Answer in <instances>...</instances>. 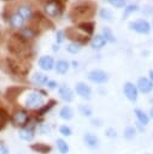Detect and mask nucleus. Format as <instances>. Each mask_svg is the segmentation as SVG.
<instances>
[{
  "label": "nucleus",
  "instance_id": "obj_1",
  "mask_svg": "<svg viewBox=\"0 0 153 154\" xmlns=\"http://www.w3.org/2000/svg\"><path fill=\"white\" fill-rule=\"evenodd\" d=\"M95 12V5L86 1V2H80L75 5L70 12V16L73 20H80V19H88L92 18Z\"/></svg>",
  "mask_w": 153,
  "mask_h": 154
},
{
  "label": "nucleus",
  "instance_id": "obj_2",
  "mask_svg": "<svg viewBox=\"0 0 153 154\" xmlns=\"http://www.w3.org/2000/svg\"><path fill=\"white\" fill-rule=\"evenodd\" d=\"M45 94H46L45 91H40V90L29 91L23 101L24 106L28 109H40L45 105V99H43Z\"/></svg>",
  "mask_w": 153,
  "mask_h": 154
},
{
  "label": "nucleus",
  "instance_id": "obj_3",
  "mask_svg": "<svg viewBox=\"0 0 153 154\" xmlns=\"http://www.w3.org/2000/svg\"><path fill=\"white\" fill-rule=\"evenodd\" d=\"M45 13L51 18H58L63 13V4L60 0H48L43 4Z\"/></svg>",
  "mask_w": 153,
  "mask_h": 154
},
{
  "label": "nucleus",
  "instance_id": "obj_4",
  "mask_svg": "<svg viewBox=\"0 0 153 154\" xmlns=\"http://www.w3.org/2000/svg\"><path fill=\"white\" fill-rule=\"evenodd\" d=\"M129 29L137 32V34H148L151 31V24L146 19H136L131 20L128 24Z\"/></svg>",
  "mask_w": 153,
  "mask_h": 154
},
{
  "label": "nucleus",
  "instance_id": "obj_5",
  "mask_svg": "<svg viewBox=\"0 0 153 154\" xmlns=\"http://www.w3.org/2000/svg\"><path fill=\"white\" fill-rule=\"evenodd\" d=\"M29 113L25 111V109H18L13 114H12V118H11V122L14 126H20V128H24L27 126V124L29 123Z\"/></svg>",
  "mask_w": 153,
  "mask_h": 154
},
{
  "label": "nucleus",
  "instance_id": "obj_6",
  "mask_svg": "<svg viewBox=\"0 0 153 154\" xmlns=\"http://www.w3.org/2000/svg\"><path fill=\"white\" fill-rule=\"evenodd\" d=\"M88 79L93 83H96V84H104L108 81V75L107 72H105L104 70H99V69H95V70H92L88 72Z\"/></svg>",
  "mask_w": 153,
  "mask_h": 154
},
{
  "label": "nucleus",
  "instance_id": "obj_7",
  "mask_svg": "<svg viewBox=\"0 0 153 154\" xmlns=\"http://www.w3.org/2000/svg\"><path fill=\"white\" fill-rule=\"evenodd\" d=\"M123 93L125 95V97L131 101V102H135L139 97V89L136 87V84L131 83V82H125L124 85H123Z\"/></svg>",
  "mask_w": 153,
  "mask_h": 154
},
{
  "label": "nucleus",
  "instance_id": "obj_8",
  "mask_svg": "<svg viewBox=\"0 0 153 154\" xmlns=\"http://www.w3.org/2000/svg\"><path fill=\"white\" fill-rule=\"evenodd\" d=\"M75 91H76L77 95H80L84 100H90L92 99V88L84 82H78L75 87Z\"/></svg>",
  "mask_w": 153,
  "mask_h": 154
},
{
  "label": "nucleus",
  "instance_id": "obj_9",
  "mask_svg": "<svg viewBox=\"0 0 153 154\" xmlns=\"http://www.w3.org/2000/svg\"><path fill=\"white\" fill-rule=\"evenodd\" d=\"M136 87L139 89V93L142 94H149L153 90V83L149 81L148 77H140L136 82Z\"/></svg>",
  "mask_w": 153,
  "mask_h": 154
},
{
  "label": "nucleus",
  "instance_id": "obj_10",
  "mask_svg": "<svg viewBox=\"0 0 153 154\" xmlns=\"http://www.w3.org/2000/svg\"><path fill=\"white\" fill-rule=\"evenodd\" d=\"M65 36H66L67 38L73 40L72 42H77V43H80V45H82V43H84V42H87V41H88L87 36L82 35L81 32H78V31H77L76 29H73V28L67 29V30H66V32H65Z\"/></svg>",
  "mask_w": 153,
  "mask_h": 154
},
{
  "label": "nucleus",
  "instance_id": "obj_11",
  "mask_svg": "<svg viewBox=\"0 0 153 154\" xmlns=\"http://www.w3.org/2000/svg\"><path fill=\"white\" fill-rule=\"evenodd\" d=\"M83 142L84 144L90 148V149H96L100 144V141H99V137L95 135V134H92V132H87L84 134L83 136Z\"/></svg>",
  "mask_w": 153,
  "mask_h": 154
},
{
  "label": "nucleus",
  "instance_id": "obj_12",
  "mask_svg": "<svg viewBox=\"0 0 153 154\" xmlns=\"http://www.w3.org/2000/svg\"><path fill=\"white\" fill-rule=\"evenodd\" d=\"M37 63H39L40 69L43 70V71H51V70H53L54 66H55L53 58L49 57V55H43V57H41Z\"/></svg>",
  "mask_w": 153,
  "mask_h": 154
},
{
  "label": "nucleus",
  "instance_id": "obj_13",
  "mask_svg": "<svg viewBox=\"0 0 153 154\" xmlns=\"http://www.w3.org/2000/svg\"><path fill=\"white\" fill-rule=\"evenodd\" d=\"M59 96H60V99L63 101L71 102L73 100V91H72V89L70 87L63 84V85L59 87Z\"/></svg>",
  "mask_w": 153,
  "mask_h": 154
},
{
  "label": "nucleus",
  "instance_id": "obj_14",
  "mask_svg": "<svg viewBox=\"0 0 153 154\" xmlns=\"http://www.w3.org/2000/svg\"><path fill=\"white\" fill-rule=\"evenodd\" d=\"M18 135H19V137H20L23 141L30 142V141H33L34 137H35V131H34L30 126H24V128H22V129L19 130Z\"/></svg>",
  "mask_w": 153,
  "mask_h": 154
},
{
  "label": "nucleus",
  "instance_id": "obj_15",
  "mask_svg": "<svg viewBox=\"0 0 153 154\" xmlns=\"http://www.w3.org/2000/svg\"><path fill=\"white\" fill-rule=\"evenodd\" d=\"M134 113H135V117H136L137 122H139L140 124H142L143 126H146V125L149 123V120H151L149 114L146 113L143 109H141V108H135V109H134Z\"/></svg>",
  "mask_w": 153,
  "mask_h": 154
},
{
  "label": "nucleus",
  "instance_id": "obj_16",
  "mask_svg": "<svg viewBox=\"0 0 153 154\" xmlns=\"http://www.w3.org/2000/svg\"><path fill=\"white\" fill-rule=\"evenodd\" d=\"M8 22H10V25H11L12 28H14V29H19V28L23 26V24H24L25 20H24V18H23L20 14H18L17 12H14L13 14L10 16Z\"/></svg>",
  "mask_w": 153,
  "mask_h": 154
},
{
  "label": "nucleus",
  "instance_id": "obj_17",
  "mask_svg": "<svg viewBox=\"0 0 153 154\" xmlns=\"http://www.w3.org/2000/svg\"><path fill=\"white\" fill-rule=\"evenodd\" d=\"M80 31L84 32L86 35H92L94 32V29H95V23L94 22H89V20H86V22H81L78 24V28H77Z\"/></svg>",
  "mask_w": 153,
  "mask_h": 154
},
{
  "label": "nucleus",
  "instance_id": "obj_18",
  "mask_svg": "<svg viewBox=\"0 0 153 154\" xmlns=\"http://www.w3.org/2000/svg\"><path fill=\"white\" fill-rule=\"evenodd\" d=\"M48 76L43 72H35L33 76H31V82L35 84V85H45L47 84L48 82Z\"/></svg>",
  "mask_w": 153,
  "mask_h": 154
},
{
  "label": "nucleus",
  "instance_id": "obj_19",
  "mask_svg": "<svg viewBox=\"0 0 153 154\" xmlns=\"http://www.w3.org/2000/svg\"><path fill=\"white\" fill-rule=\"evenodd\" d=\"M19 37L20 38H23L24 41H29V40H31V38H34L35 37V35H36V31L31 28V26H24V28H22L20 30H19Z\"/></svg>",
  "mask_w": 153,
  "mask_h": 154
},
{
  "label": "nucleus",
  "instance_id": "obj_20",
  "mask_svg": "<svg viewBox=\"0 0 153 154\" xmlns=\"http://www.w3.org/2000/svg\"><path fill=\"white\" fill-rule=\"evenodd\" d=\"M106 40L102 35H94L90 40V46L93 49H101L106 45Z\"/></svg>",
  "mask_w": 153,
  "mask_h": 154
},
{
  "label": "nucleus",
  "instance_id": "obj_21",
  "mask_svg": "<svg viewBox=\"0 0 153 154\" xmlns=\"http://www.w3.org/2000/svg\"><path fill=\"white\" fill-rule=\"evenodd\" d=\"M73 109L69 106V105H65V106H63L61 108H60V111H59V117L61 118V119H64V120H70V119H72L73 118Z\"/></svg>",
  "mask_w": 153,
  "mask_h": 154
},
{
  "label": "nucleus",
  "instance_id": "obj_22",
  "mask_svg": "<svg viewBox=\"0 0 153 154\" xmlns=\"http://www.w3.org/2000/svg\"><path fill=\"white\" fill-rule=\"evenodd\" d=\"M17 13L20 14V16L24 18V20H28V19H30L31 16H33V10H31V7L28 6V5H20V6L17 8Z\"/></svg>",
  "mask_w": 153,
  "mask_h": 154
},
{
  "label": "nucleus",
  "instance_id": "obj_23",
  "mask_svg": "<svg viewBox=\"0 0 153 154\" xmlns=\"http://www.w3.org/2000/svg\"><path fill=\"white\" fill-rule=\"evenodd\" d=\"M69 67H70V64L66 60H58L57 64H55V66H54L57 73H60V75L66 73L69 71Z\"/></svg>",
  "mask_w": 153,
  "mask_h": 154
},
{
  "label": "nucleus",
  "instance_id": "obj_24",
  "mask_svg": "<svg viewBox=\"0 0 153 154\" xmlns=\"http://www.w3.org/2000/svg\"><path fill=\"white\" fill-rule=\"evenodd\" d=\"M30 147L33 150H35L36 153H40V154H48L51 152V147L45 143H34Z\"/></svg>",
  "mask_w": 153,
  "mask_h": 154
},
{
  "label": "nucleus",
  "instance_id": "obj_25",
  "mask_svg": "<svg viewBox=\"0 0 153 154\" xmlns=\"http://www.w3.org/2000/svg\"><path fill=\"white\" fill-rule=\"evenodd\" d=\"M55 146H57V149H58V152L60 154H67L69 150H70V147H69L67 142L65 140H63V138H58L55 141Z\"/></svg>",
  "mask_w": 153,
  "mask_h": 154
},
{
  "label": "nucleus",
  "instance_id": "obj_26",
  "mask_svg": "<svg viewBox=\"0 0 153 154\" xmlns=\"http://www.w3.org/2000/svg\"><path fill=\"white\" fill-rule=\"evenodd\" d=\"M136 134H137V130L135 126H126L124 129V132H123V137L125 140H134L136 137Z\"/></svg>",
  "mask_w": 153,
  "mask_h": 154
},
{
  "label": "nucleus",
  "instance_id": "obj_27",
  "mask_svg": "<svg viewBox=\"0 0 153 154\" xmlns=\"http://www.w3.org/2000/svg\"><path fill=\"white\" fill-rule=\"evenodd\" d=\"M99 16H100L101 19L107 20V22H112V19H113V13H112V11H111L110 8H107V7H102V8L99 11Z\"/></svg>",
  "mask_w": 153,
  "mask_h": 154
},
{
  "label": "nucleus",
  "instance_id": "obj_28",
  "mask_svg": "<svg viewBox=\"0 0 153 154\" xmlns=\"http://www.w3.org/2000/svg\"><path fill=\"white\" fill-rule=\"evenodd\" d=\"M101 35L105 37V40L107 42H116V36H114L113 31L108 26H104L102 28V34Z\"/></svg>",
  "mask_w": 153,
  "mask_h": 154
},
{
  "label": "nucleus",
  "instance_id": "obj_29",
  "mask_svg": "<svg viewBox=\"0 0 153 154\" xmlns=\"http://www.w3.org/2000/svg\"><path fill=\"white\" fill-rule=\"evenodd\" d=\"M81 49H82V45H80V43H77V42H70V43L66 46V51H67L69 53H71V54H76V53H78Z\"/></svg>",
  "mask_w": 153,
  "mask_h": 154
},
{
  "label": "nucleus",
  "instance_id": "obj_30",
  "mask_svg": "<svg viewBox=\"0 0 153 154\" xmlns=\"http://www.w3.org/2000/svg\"><path fill=\"white\" fill-rule=\"evenodd\" d=\"M78 112H80L83 117H92V114H93L92 108H90L89 106H87V105H80V106H78Z\"/></svg>",
  "mask_w": 153,
  "mask_h": 154
},
{
  "label": "nucleus",
  "instance_id": "obj_31",
  "mask_svg": "<svg viewBox=\"0 0 153 154\" xmlns=\"http://www.w3.org/2000/svg\"><path fill=\"white\" fill-rule=\"evenodd\" d=\"M137 11H139V6H137V5H134V4L128 5V6L124 8L123 17H128L129 14H131V13H134V12H137Z\"/></svg>",
  "mask_w": 153,
  "mask_h": 154
},
{
  "label": "nucleus",
  "instance_id": "obj_32",
  "mask_svg": "<svg viewBox=\"0 0 153 154\" xmlns=\"http://www.w3.org/2000/svg\"><path fill=\"white\" fill-rule=\"evenodd\" d=\"M54 105H55V101H54V100H51L48 103L43 105V106H42V107L39 109V116H43V114H45L46 112H48V111H49V109H51V108H52Z\"/></svg>",
  "mask_w": 153,
  "mask_h": 154
},
{
  "label": "nucleus",
  "instance_id": "obj_33",
  "mask_svg": "<svg viewBox=\"0 0 153 154\" xmlns=\"http://www.w3.org/2000/svg\"><path fill=\"white\" fill-rule=\"evenodd\" d=\"M59 134L60 135H63V136H65V137H69V136H71L72 135V130H71V128L69 126V125H60L59 126Z\"/></svg>",
  "mask_w": 153,
  "mask_h": 154
},
{
  "label": "nucleus",
  "instance_id": "obj_34",
  "mask_svg": "<svg viewBox=\"0 0 153 154\" xmlns=\"http://www.w3.org/2000/svg\"><path fill=\"white\" fill-rule=\"evenodd\" d=\"M110 5H112L113 7L116 8H120V7H124L125 4H126V0H108Z\"/></svg>",
  "mask_w": 153,
  "mask_h": 154
},
{
  "label": "nucleus",
  "instance_id": "obj_35",
  "mask_svg": "<svg viewBox=\"0 0 153 154\" xmlns=\"http://www.w3.org/2000/svg\"><path fill=\"white\" fill-rule=\"evenodd\" d=\"M65 34H64V31L63 30H58L57 31V34H55V40H57V42L58 43H61L64 40H65Z\"/></svg>",
  "mask_w": 153,
  "mask_h": 154
},
{
  "label": "nucleus",
  "instance_id": "obj_36",
  "mask_svg": "<svg viewBox=\"0 0 153 154\" xmlns=\"http://www.w3.org/2000/svg\"><path fill=\"white\" fill-rule=\"evenodd\" d=\"M105 135L110 138H114V137H117V131L113 128H107L106 131H105Z\"/></svg>",
  "mask_w": 153,
  "mask_h": 154
},
{
  "label": "nucleus",
  "instance_id": "obj_37",
  "mask_svg": "<svg viewBox=\"0 0 153 154\" xmlns=\"http://www.w3.org/2000/svg\"><path fill=\"white\" fill-rule=\"evenodd\" d=\"M37 131L40 132V134H47L48 131H49V126L47 125V124H41L40 126H39V129H37Z\"/></svg>",
  "mask_w": 153,
  "mask_h": 154
},
{
  "label": "nucleus",
  "instance_id": "obj_38",
  "mask_svg": "<svg viewBox=\"0 0 153 154\" xmlns=\"http://www.w3.org/2000/svg\"><path fill=\"white\" fill-rule=\"evenodd\" d=\"M47 88L48 89H57V88H59V84H58L57 81H48L47 82Z\"/></svg>",
  "mask_w": 153,
  "mask_h": 154
},
{
  "label": "nucleus",
  "instance_id": "obj_39",
  "mask_svg": "<svg viewBox=\"0 0 153 154\" xmlns=\"http://www.w3.org/2000/svg\"><path fill=\"white\" fill-rule=\"evenodd\" d=\"M7 117H6V112L0 107V125H2L5 122H6Z\"/></svg>",
  "mask_w": 153,
  "mask_h": 154
},
{
  "label": "nucleus",
  "instance_id": "obj_40",
  "mask_svg": "<svg viewBox=\"0 0 153 154\" xmlns=\"http://www.w3.org/2000/svg\"><path fill=\"white\" fill-rule=\"evenodd\" d=\"M0 154H10V149L7 146H5L4 143L0 144Z\"/></svg>",
  "mask_w": 153,
  "mask_h": 154
},
{
  "label": "nucleus",
  "instance_id": "obj_41",
  "mask_svg": "<svg viewBox=\"0 0 153 154\" xmlns=\"http://www.w3.org/2000/svg\"><path fill=\"white\" fill-rule=\"evenodd\" d=\"M92 124H93L94 126H95V125H96V126H101V125H102V120H101V119H93V120H92Z\"/></svg>",
  "mask_w": 153,
  "mask_h": 154
},
{
  "label": "nucleus",
  "instance_id": "obj_42",
  "mask_svg": "<svg viewBox=\"0 0 153 154\" xmlns=\"http://www.w3.org/2000/svg\"><path fill=\"white\" fill-rule=\"evenodd\" d=\"M136 130H139V131H145V126L137 122V123H136Z\"/></svg>",
  "mask_w": 153,
  "mask_h": 154
},
{
  "label": "nucleus",
  "instance_id": "obj_43",
  "mask_svg": "<svg viewBox=\"0 0 153 154\" xmlns=\"http://www.w3.org/2000/svg\"><path fill=\"white\" fill-rule=\"evenodd\" d=\"M148 78H149V81L153 83V70H149V72H148Z\"/></svg>",
  "mask_w": 153,
  "mask_h": 154
},
{
  "label": "nucleus",
  "instance_id": "obj_44",
  "mask_svg": "<svg viewBox=\"0 0 153 154\" xmlns=\"http://www.w3.org/2000/svg\"><path fill=\"white\" fill-rule=\"evenodd\" d=\"M52 49H53V51H54V52H58V51H59V46H58V45H55V43H54V45H53V46H52Z\"/></svg>",
  "mask_w": 153,
  "mask_h": 154
},
{
  "label": "nucleus",
  "instance_id": "obj_45",
  "mask_svg": "<svg viewBox=\"0 0 153 154\" xmlns=\"http://www.w3.org/2000/svg\"><path fill=\"white\" fill-rule=\"evenodd\" d=\"M148 114H149V118H152V119H153V106L149 108V113H148Z\"/></svg>",
  "mask_w": 153,
  "mask_h": 154
},
{
  "label": "nucleus",
  "instance_id": "obj_46",
  "mask_svg": "<svg viewBox=\"0 0 153 154\" xmlns=\"http://www.w3.org/2000/svg\"><path fill=\"white\" fill-rule=\"evenodd\" d=\"M72 65H73V67L76 69V67L78 66V63H77V61H72Z\"/></svg>",
  "mask_w": 153,
  "mask_h": 154
}]
</instances>
